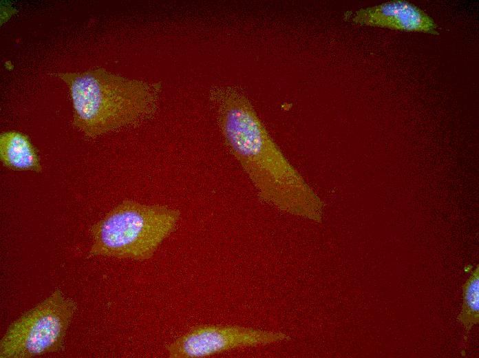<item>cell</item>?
<instances>
[{
	"label": "cell",
	"instance_id": "2",
	"mask_svg": "<svg viewBox=\"0 0 479 358\" xmlns=\"http://www.w3.org/2000/svg\"><path fill=\"white\" fill-rule=\"evenodd\" d=\"M55 74L70 89L74 127L91 138L150 118L162 87L159 83L129 78L103 68Z\"/></svg>",
	"mask_w": 479,
	"mask_h": 358
},
{
	"label": "cell",
	"instance_id": "7",
	"mask_svg": "<svg viewBox=\"0 0 479 358\" xmlns=\"http://www.w3.org/2000/svg\"><path fill=\"white\" fill-rule=\"evenodd\" d=\"M0 158L8 168L39 171L41 167L36 151L23 134L9 131L1 134Z\"/></svg>",
	"mask_w": 479,
	"mask_h": 358
},
{
	"label": "cell",
	"instance_id": "5",
	"mask_svg": "<svg viewBox=\"0 0 479 358\" xmlns=\"http://www.w3.org/2000/svg\"><path fill=\"white\" fill-rule=\"evenodd\" d=\"M282 332L240 326L203 325L191 328L170 344L171 358L206 357L242 347L264 346L290 340Z\"/></svg>",
	"mask_w": 479,
	"mask_h": 358
},
{
	"label": "cell",
	"instance_id": "8",
	"mask_svg": "<svg viewBox=\"0 0 479 358\" xmlns=\"http://www.w3.org/2000/svg\"><path fill=\"white\" fill-rule=\"evenodd\" d=\"M462 310L457 319L464 326L468 335L473 326L479 322V268L478 265L463 285Z\"/></svg>",
	"mask_w": 479,
	"mask_h": 358
},
{
	"label": "cell",
	"instance_id": "4",
	"mask_svg": "<svg viewBox=\"0 0 479 358\" xmlns=\"http://www.w3.org/2000/svg\"><path fill=\"white\" fill-rule=\"evenodd\" d=\"M76 310V302L56 288L9 326L0 342V357L30 358L61 350Z\"/></svg>",
	"mask_w": 479,
	"mask_h": 358
},
{
	"label": "cell",
	"instance_id": "6",
	"mask_svg": "<svg viewBox=\"0 0 479 358\" xmlns=\"http://www.w3.org/2000/svg\"><path fill=\"white\" fill-rule=\"evenodd\" d=\"M356 23L438 34V27L427 14L405 1H392L361 9L351 15Z\"/></svg>",
	"mask_w": 479,
	"mask_h": 358
},
{
	"label": "cell",
	"instance_id": "1",
	"mask_svg": "<svg viewBox=\"0 0 479 358\" xmlns=\"http://www.w3.org/2000/svg\"><path fill=\"white\" fill-rule=\"evenodd\" d=\"M225 143L257 191L281 211L321 223L324 204L272 139L248 99L231 87L211 94Z\"/></svg>",
	"mask_w": 479,
	"mask_h": 358
},
{
	"label": "cell",
	"instance_id": "3",
	"mask_svg": "<svg viewBox=\"0 0 479 358\" xmlns=\"http://www.w3.org/2000/svg\"><path fill=\"white\" fill-rule=\"evenodd\" d=\"M179 210L125 200L91 228L90 256L143 261L176 229Z\"/></svg>",
	"mask_w": 479,
	"mask_h": 358
}]
</instances>
